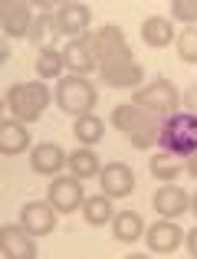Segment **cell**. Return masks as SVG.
Wrapping results in <instances>:
<instances>
[{
    "mask_svg": "<svg viewBox=\"0 0 197 259\" xmlns=\"http://www.w3.org/2000/svg\"><path fill=\"white\" fill-rule=\"evenodd\" d=\"M86 39L96 53L102 82L112 89H138V82L145 79V69L135 63L122 26H99L96 33H86Z\"/></svg>",
    "mask_w": 197,
    "mask_h": 259,
    "instance_id": "obj_1",
    "label": "cell"
},
{
    "mask_svg": "<svg viewBox=\"0 0 197 259\" xmlns=\"http://www.w3.org/2000/svg\"><path fill=\"white\" fill-rule=\"evenodd\" d=\"M112 121L119 132L128 135V141H132V148H138V151H145V148L158 145V135H161V115L148 112V108H138V105H115L112 112Z\"/></svg>",
    "mask_w": 197,
    "mask_h": 259,
    "instance_id": "obj_2",
    "label": "cell"
},
{
    "mask_svg": "<svg viewBox=\"0 0 197 259\" xmlns=\"http://www.w3.org/2000/svg\"><path fill=\"white\" fill-rule=\"evenodd\" d=\"M161 151L174 154V158H191L197 151V115L194 112H174L161 121L158 135Z\"/></svg>",
    "mask_w": 197,
    "mask_h": 259,
    "instance_id": "obj_3",
    "label": "cell"
},
{
    "mask_svg": "<svg viewBox=\"0 0 197 259\" xmlns=\"http://www.w3.org/2000/svg\"><path fill=\"white\" fill-rule=\"evenodd\" d=\"M7 105H10L13 118L20 121H40L46 112V105H50V89L43 85V79H36V82H17L7 89Z\"/></svg>",
    "mask_w": 197,
    "mask_h": 259,
    "instance_id": "obj_4",
    "label": "cell"
},
{
    "mask_svg": "<svg viewBox=\"0 0 197 259\" xmlns=\"http://www.w3.org/2000/svg\"><path fill=\"white\" fill-rule=\"evenodd\" d=\"M96 102H99V92L86 76H66L56 82V105L63 108V115H72V118L92 115Z\"/></svg>",
    "mask_w": 197,
    "mask_h": 259,
    "instance_id": "obj_5",
    "label": "cell"
},
{
    "mask_svg": "<svg viewBox=\"0 0 197 259\" xmlns=\"http://www.w3.org/2000/svg\"><path fill=\"white\" fill-rule=\"evenodd\" d=\"M132 105L148 108V112H154V115H174V112H178V105H181V92L174 89L171 79L158 76V79H151L148 85L135 89Z\"/></svg>",
    "mask_w": 197,
    "mask_h": 259,
    "instance_id": "obj_6",
    "label": "cell"
},
{
    "mask_svg": "<svg viewBox=\"0 0 197 259\" xmlns=\"http://www.w3.org/2000/svg\"><path fill=\"white\" fill-rule=\"evenodd\" d=\"M0 253L7 259H33L36 256V236L23 223H4L0 227Z\"/></svg>",
    "mask_w": 197,
    "mask_h": 259,
    "instance_id": "obj_7",
    "label": "cell"
},
{
    "mask_svg": "<svg viewBox=\"0 0 197 259\" xmlns=\"http://www.w3.org/2000/svg\"><path fill=\"white\" fill-rule=\"evenodd\" d=\"M33 10L26 0H10V4H4V10H0V26H4V36L7 39H30V30H33Z\"/></svg>",
    "mask_w": 197,
    "mask_h": 259,
    "instance_id": "obj_8",
    "label": "cell"
},
{
    "mask_svg": "<svg viewBox=\"0 0 197 259\" xmlns=\"http://www.w3.org/2000/svg\"><path fill=\"white\" fill-rule=\"evenodd\" d=\"M46 200L56 207V213H72V210L83 207V184H79V177H53L50 184V194H46Z\"/></svg>",
    "mask_w": 197,
    "mask_h": 259,
    "instance_id": "obj_9",
    "label": "cell"
},
{
    "mask_svg": "<svg viewBox=\"0 0 197 259\" xmlns=\"http://www.w3.org/2000/svg\"><path fill=\"white\" fill-rule=\"evenodd\" d=\"M99 184H102V194H105V197L122 200V197H128L135 190V174H132V167H128V164L112 161V164H102Z\"/></svg>",
    "mask_w": 197,
    "mask_h": 259,
    "instance_id": "obj_10",
    "label": "cell"
},
{
    "mask_svg": "<svg viewBox=\"0 0 197 259\" xmlns=\"http://www.w3.org/2000/svg\"><path fill=\"white\" fill-rule=\"evenodd\" d=\"M20 223L30 230L33 236H50L56 230V207L50 200H30L23 210H20Z\"/></svg>",
    "mask_w": 197,
    "mask_h": 259,
    "instance_id": "obj_11",
    "label": "cell"
},
{
    "mask_svg": "<svg viewBox=\"0 0 197 259\" xmlns=\"http://www.w3.org/2000/svg\"><path fill=\"white\" fill-rule=\"evenodd\" d=\"M145 240H148V249H151V253H161V256H165V253H174V249L181 246V240H184V230H181L174 220L161 217L158 223H151V227H148Z\"/></svg>",
    "mask_w": 197,
    "mask_h": 259,
    "instance_id": "obj_12",
    "label": "cell"
},
{
    "mask_svg": "<svg viewBox=\"0 0 197 259\" xmlns=\"http://www.w3.org/2000/svg\"><path fill=\"white\" fill-rule=\"evenodd\" d=\"M92 23V13L86 4H63L56 10V26H59V36H86V30H89Z\"/></svg>",
    "mask_w": 197,
    "mask_h": 259,
    "instance_id": "obj_13",
    "label": "cell"
},
{
    "mask_svg": "<svg viewBox=\"0 0 197 259\" xmlns=\"http://www.w3.org/2000/svg\"><path fill=\"white\" fill-rule=\"evenodd\" d=\"M151 207L158 210L161 217L174 220V217H181V213H187V210H191V197H187L184 190H181L178 184L171 181V184H165V187H158V190H154Z\"/></svg>",
    "mask_w": 197,
    "mask_h": 259,
    "instance_id": "obj_14",
    "label": "cell"
},
{
    "mask_svg": "<svg viewBox=\"0 0 197 259\" xmlns=\"http://www.w3.org/2000/svg\"><path fill=\"white\" fill-rule=\"evenodd\" d=\"M63 164H69V154L53 141H43V145H36L30 151V167L36 174H59Z\"/></svg>",
    "mask_w": 197,
    "mask_h": 259,
    "instance_id": "obj_15",
    "label": "cell"
},
{
    "mask_svg": "<svg viewBox=\"0 0 197 259\" xmlns=\"http://www.w3.org/2000/svg\"><path fill=\"white\" fill-rule=\"evenodd\" d=\"M63 59H66V66L72 69V76H86V72L99 69L96 53H92V46H89V39H86V36L69 39V43H66V50H63Z\"/></svg>",
    "mask_w": 197,
    "mask_h": 259,
    "instance_id": "obj_16",
    "label": "cell"
},
{
    "mask_svg": "<svg viewBox=\"0 0 197 259\" xmlns=\"http://www.w3.org/2000/svg\"><path fill=\"white\" fill-rule=\"evenodd\" d=\"M26 148H30L26 121H20V118H4L0 121V151L10 158V154H23Z\"/></svg>",
    "mask_w": 197,
    "mask_h": 259,
    "instance_id": "obj_17",
    "label": "cell"
},
{
    "mask_svg": "<svg viewBox=\"0 0 197 259\" xmlns=\"http://www.w3.org/2000/svg\"><path fill=\"white\" fill-rule=\"evenodd\" d=\"M141 233H145V223H141V217L135 210H119L112 217V236L119 243H135Z\"/></svg>",
    "mask_w": 197,
    "mask_h": 259,
    "instance_id": "obj_18",
    "label": "cell"
},
{
    "mask_svg": "<svg viewBox=\"0 0 197 259\" xmlns=\"http://www.w3.org/2000/svg\"><path fill=\"white\" fill-rule=\"evenodd\" d=\"M141 39H145L148 46H154V50H161V46H168L174 39V26L168 17H148L145 23H141Z\"/></svg>",
    "mask_w": 197,
    "mask_h": 259,
    "instance_id": "obj_19",
    "label": "cell"
},
{
    "mask_svg": "<svg viewBox=\"0 0 197 259\" xmlns=\"http://www.w3.org/2000/svg\"><path fill=\"white\" fill-rule=\"evenodd\" d=\"M59 36V26H56V13L43 10L36 20H33V30H30V43L36 46V50H46V46H53Z\"/></svg>",
    "mask_w": 197,
    "mask_h": 259,
    "instance_id": "obj_20",
    "label": "cell"
},
{
    "mask_svg": "<svg viewBox=\"0 0 197 259\" xmlns=\"http://www.w3.org/2000/svg\"><path fill=\"white\" fill-rule=\"evenodd\" d=\"M83 217L89 227H105V223H112V197L99 194V197H86L83 200Z\"/></svg>",
    "mask_w": 197,
    "mask_h": 259,
    "instance_id": "obj_21",
    "label": "cell"
},
{
    "mask_svg": "<svg viewBox=\"0 0 197 259\" xmlns=\"http://www.w3.org/2000/svg\"><path fill=\"white\" fill-rule=\"evenodd\" d=\"M72 135H76L86 148H96L99 141L105 138V121H102L99 115H83V118H76V125H72Z\"/></svg>",
    "mask_w": 197,
    "mask_h": 259,
    "instance_id": "obj_22",
    "label": "cell"
},
{
    "mask_svg": "<svg viewBox=\"0 0 197 259\" xmlns=\"http://www.w3.org/2000/svg\"><path fill=\"white\" fill-rule=\"evenodd\" d=\"M69 171L79 177V181H86V177H96L102 171V164H99V154H96V148H79V151H72L69 154Z\"/></svg>",
    "mask_w": 197,
    "mask_h": 259,
    "instance_id": "obj_23",
    "label": "cell"
},
{
    "mask_svg": "<svg viewBox=\"0 0 197 259\" xmlns=\"http://www.w3.org/2000/svg\"><path fill=\"white\" fill-rule=\"evenodd\" d=\"M63 66H66L63 50H56V46H46V50L36 53V76L40 79H59Z\"/></svg>",
    "mask_w": 197,
    "mask_h": 259,
    "instance_id": "obj_24",
    "label": "cell"
},
{
    "mask_svg": "<svg viewBox=\"0 0 197 259\" xmlns=\"http://www.w3.org/2000/svg\"><path fill=\"white\" fill-rule=\"evenodd\" d=\"M181 171H184L181 158H174V154H168V151H158V154L151 158V177H158V181H165V184L178 181Z\"/></svg>",
    "mask_w": 197,
    "mask_h": 259,
    "instance_id": "obj_25",
    "label": "cell"
},
{
    "mask_svg": "<svg viewBox=\"0 0 197 259\" xmlns=\"http://www.w3.org/2000/svg\"><path fill=\"white\" fill-rule=\"evenodd\" d=\"M178 56L184 63H197V26H184L178 33Z\"/></svg>",
    "mask_w": 197,
    "mask_h": 259,
    "instance_id": "obj_26",
    "label": "cell"
},
{
    "mask_svg": "<svg viewBox=\"0 0 197 259\" xmlns=\"http://www.w3.org/2000/svg\"><path fill=\"white\" fill-rule=\"evenodd\" d=\"M171 17L181 23H197V0H171Z\"/></svg>",
    "mask_w": 197,
    "mask_h": 259,
    "instance_id": "obj_27",
    "label": "cell"
},
{
    "mask_svg": "<svg viewBox=\"0 0 197 259\" xmlns=\"http://www.w3.org/2000/svg\"><path fill=\"white\" fill-rule=\"evenodd\" d=\"M181 105H184V112H194L197 115V85H191L184 95H181Z\"/></svg>",
    "mask_w": 197,
    "mask_h": 259,
    "instance_id": "obj_28",
    "label": "cell"
},
{
    "mask_svg": "<svg viewBox=\"0 0 197 259\" xmlns=\"http://www.w3.org/2000/svg\"><path fill=\"white\" fill-rule=\"evenodd\" d=\"M184 240H187V253L197 259V227L191 230V233H184Z\"/></svg>",
    "mask_w": 197,
    "mask_h": 259,
    "instance_id": "obj_29",
    "label": "cell"
},
{
    "mask_svg": "<svg viewBox=\"0 0 197 259\" xmlns=\"http://www.w3.org/2000/svg\"><path fill=\"white\" fill-rule=\"evenodd\" d=\"M184 171H187V174H191L194 181H197V151L191 154V158H184Z\"/></svg>",
    "mask_w": 197,
    "mask_h": 259,
    "instance_id": "obj_30",
    "label": "cell"
},
{
    "mask_svg": "<svg viewBox=\"0 0 197 259\" xmlns=\"http://www.w3.org/2000/svg\"><path fill=\"white\" fill-rule=\"evenodd\" d=\"M7 59H10V43L0 46V63H7Z\"/></svg>",
    "mask_w": 197,
    "mask_h": 259,
    "instance_id": "obj_31",
    "label": "cell"
},
{
    "mask_svg": "<svg viewBox=\"0 0 197 259\" xmlns=\"http://www.w3.org/2000/svg\"><path fill=\"white\" fill-rule=\"evenodd\" d=\"M191 213H194V217H197V194H194V197H191Z\"/></svg>",
    "mask_w": 197,
    "mask_h": 259,
    "instance_id": "obj_32",
    "label": "cell"
}]
</instances>
